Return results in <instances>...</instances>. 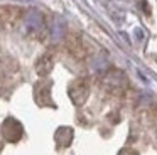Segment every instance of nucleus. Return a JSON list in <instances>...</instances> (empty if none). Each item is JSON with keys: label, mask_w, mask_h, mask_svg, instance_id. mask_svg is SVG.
I'll list each match as a JSON object with an SVG mask.
<instances>
[{"label": "nucleus", "mask_w": 157, "mask_h": 155, "mask_svg": "<svg viewBox=\"0 0 157 155\" xmlns=\"http://www.w3.org/2000/svg\"><path fill=\"white\" fill-rule=\"evenodd\" d=\"M69 96H71L75 104H81L86 100V96H88V84H86V81L78 79L76 83H73L71 88H69Z\"/></svg>", "instance_id": "f257e3e1"}, {"label": "nucleus", "mask_w": 157, "mask_h": 155, "mask_svg": "<svg viewBox=\"0 0 157 155\" xmlns=\"http://www.w3.org/2000/svg\"><path fill=\"white\" fill-rule=\"evenodd\" d=\"M52 64H54L52 57L49 56V54H44V56L37 61V73L39 74H49L52 69Z\"/></svg>", "instance_id": "f03ea898"}, {"label": "nucleus", "mask_w": 157, "mask_h": 155, "mask_svg": "<svg viewBox=\"0 0 157 155\" xmlns=\"http://www.w3.org/2000/svg\"><path fill=\"white\" fill-rule=\"evenodd\" d=\"M120 155H137V153H135V152H132V150H123Z\"/></svg>", "instance_id": "7ed1b4c3"}]
</instances>
